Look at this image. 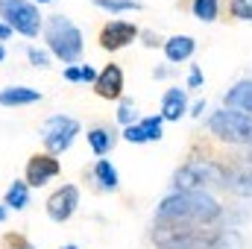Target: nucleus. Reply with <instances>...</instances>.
<instances>
[{"label": "nucleus", "mask_w": 252, "mask_h": 249, "mask_svg": "<svg viewBox=\"0 0 252 249\" xmlns=\"http://www.w3.org/2000/svg\"><path fill=\"white\" fill-rule=\"evenodd\" d=\"M223 217V205L205 190H170L153 223H185V226H214Z\"/></svg>", "instance_id": "1"}, {"label": "nucleus", "mask_w": 252, "mask_h": 249, "mask_svg": "<svg viewBox=\"0 0 252 249\" xmlns=\"http://www.w3.org/2000/svg\"><path fill=\"white\" fill-rule=\"evenodd\" d=\"M41 35H44L47 53L53 59H59L64 64L79 62L82 47H85V38H82V30L70 18H64V15H47L44 18V27H41Z\"/></svg>", "instance_id": "2"}, {"label": "nucleus", "mask_w": 252, "mask_h": 249, "mask_svg": "<svg viewBox=\"0 0 252 249\" xmlns=\"http://www.w3.org/2000/svg\"><path fill=\"white\" fill-rule=\"evenodd\" d=\"M229 185V167L217 158H188L173 173V190H211Z\"/></svg>", "instance_id": "3"}, {"label": "nucleus", "mask_w": 252, "mask_h": 249, "mask_svg": "<svg viewBox=\"0 0 252 249\" xmlns=\"http://www.w3.org/2000/svg\"><path fill=\"white\" fill-rule=\"evenodd\" d=\"M217 229L185 223H153L156 249H214Z\"/></svg>", "instance_id": "4"}, {"label": "nucleus", "mask_w": 252, "mask_h": 249, "mask_svg": "<svg viewBox=\"0 0 252 249\" xmlns=\"http://www.w3.org/2000/svg\"><path fill=\"white\" fill-rule=\"evenodd\" d=\"M208 132L229 144V147H247L252 150V118L235 109H217L208 118Z\"/></svg>", "instance_id": "5"}, {"label": "nucleus", "mask_w": 252, "mask_h": 249, "mask_svg": "<svg viewBox=\"0 0 252 249\" xmlns=\"http://www.w3.org/2000/svg\"><path fill=\"white\" fill-rule=\"evenodd\" d=\"M0 21L24 38H38L44 27V15L30 0H0Z\"/></svg>", "instance_id": "6"}, {"label": "nucleus", "mask_w": 252, "mask_h": 249, "mask_svg": "<svg viewBox=\"0 0 252 249\" xmlns=\"http://www.w3.org/2000/svg\"><path fill=\"white\" fill-rule=\"evenodd\" d=\"M82 132V126L70 115H53L41 124V141H44V153L50 156H62L64 150H70V144L76 141V135Z\"/></svg>", "instance_id": "7"}, {"label": "nucleus", "mask_w": 252, "mask_h": 249, "mask_svg": "<svg viewBox=\"0 0 252 249\" xmlns=\"http://www.w3.org/2000/svg\"><path fill=\"white\" fill-rule=\"evenodd\" d=\"M138 35H141V30H138L132 21L115 18V21L103 24V30H100V38H97V41H100V47H103V50L118 53V50L129 47L132 41H138Z\"/></svg>", "instance_id": "8"}, {"label": "nucleus", "mask_w": 252, "mask_h": 249, "mask_svg": "<svg viewBox=\"0 0 252 249\" xmlns=\"http://www.w3.org/2000/svg\"><path fill=\"white\" fill-rule=\"evenodd\" d=\"M44 208H47V217H50L53 223H67V220L76 214V208H79V187L76 185H59L50 196H47Z\"/></svg>", "instance_id": "9"}, {"label": "nucleus", "mask_w": 252, "mask_h": 249, "mask_svg": "<svg viewBox=\"0 0 252 249\" xmlns=\"http://www.w3.org/2000/svg\"><path fill=\"white\" fill-rule=\"evenodd\" d=\"M59 173H62V164H59L56 156H50V153H35V156H30V161H27L24 182L30 187H44L47 182H53Z\"/></svg>", "instance_id": "10"}, {"label": "nucleus", "mask_w": 252, "mask_h": 249, "mask_svg": "<svg viewBox=\"0 0 252 249\" xmlns=\"http://www.w3.org/2000/svg\"><path fill=\"white\" fill-rule=\"evenodd\" d=\"M94 94L103 97V100H121L124 97V70H121V64L109 62L103 70H97Z\"/></svg>", "instance_id": "11"}, {"label": "nucleus", "mask_w": 252, "mask_h": 249, "mask_svg": "<svg viewBox=\"0 0 252 249\" xmlns=\"http://www.w3.org/2000/svg\"><path fill=\"white\" fill-rule=\"evenodd\" d=\"M161 135H164V121L158 115L138 118V124L124 129V138L129 144H153V141H161Z\"/></svg>", "instance_id": "12"}, {"label": "nucleus", "mask_w": 252, "mask_h": 249, "mask_svg": "<svg viewBox=\"0 0 252 249\" xmlns=\"http://www.w3.org/2000/svg\"><path fill=\"white\" fill-rule=\"evenodd\" d=\"M185 115H188V94H185V88H167L164 97H161V112H158V118L176 124V121L185 118Z\"/></svg>", "instance_id": "13"}, {"label": "nucleus", "mask_w": 252, "mask_h": 249, "mask_svg": "<svg viewBox=\"0 0 252 249\" xmlns=\"http://www.w3.org/2000/svg\"><path fill=\"white\" fill-rule=\"evenodd\" d=\"M91 182L97 190H103V193H115L118 187H121V176H118V167L109 161V158H97V164L91 167Z\"/></svg>", "instance_id": "14"}, {"label": "nucleus", "mask_w": 252, "mask_h": 249, "mask_svg": "<svg viewBox=\"0 0 252 249\" xmlns=\"http://www.w3.org/2000/svg\"><path fill=\"white\" fill-rule=\"evenodd\" d=\"M35 103H41V91H38V88H27V85H9V88H0V106H6V109L35 106Z\"/></svg>", "instance_id": "15"}, {"label": "nucleus", "mask_w": 252, "mask_h": 249, "mask_svg": "<svg viewBox=\"0 0 252 249\" xmlns=\"http://www.w3.org/2000/svg\"><path fill=\"white\" fill-rule=\"evenodd\" d=\"M161 50H164V59L170 64H179V62H188L196 50V41L190 35H170L161 41Z\"/></svg>", "instance_id": "16"}, {"label": "nucleus", "mask_w": 252, "mask_h": 249, "mask_svg": "<svg viewBox=\"0 0 252 249\" xmlns=\"http://www.w3.org/2000/svg\"><path fill=\"white\" fill-rule=\"evenodd\" d=\"M85 141H88L91 153H94L97 158H103V156H109V153L115 150V144H118V132H115L112 126H91V129L85 132Z\"/></svg>", "instance_id": "17"}, {"label": "nucleus", "mask_w": 252, "mask_h": 249, "mask_svg": "<svg viewBox=\"0 0 252 249\" xmlns=\"http://www.w3.org/2000/svg\"><path fill=\"white\" fill-rule=\"evenodd\" d=\"M223 109H235V112H244L252 118V79H241L226 91Z\"/></svg>", "instance_id": "18"}, {"label": "nucleus", "mask_w": 252, "mask_h": 249, "mask_svg": "<svg viewBox=\"0 0 252 249\" xmlns=\"http://www.w3.org/2000/svg\"><path fill=\"white\" fill-rule=\"evenodd\" d=\"M3 205H6V211H9V208H15V211H24V208L30 205V185H27L24 179H15L12 185L6 187Z\"/></svg>", "instance_id": "19"}, {"label": "nucleus", "mask_w": 252, "mask_h": 249, "mask_svg": "<svg viewBox=\"0 0 252 249\" xmlns=\"http://www.w3.org/2000/svg\"><path fill=\"white\" fill-rule=\"evenodd\" d=\"M229 190H235L238 196H252V170H247L241 161L238 167H229Z\"/></svg>", "instance_id": "20"}, {"label": "nucleus", "mask_w": 252, "mask_h": 249, "mask_svg": "<svg viewBox=\"0 0 252 249\" xmlns=\"http://www.w3.org/2000/svg\"><path fill=\"white\" fill-rule=\"evenodd\" d=\"M190 15L202 24H214L220 18V0H190Z\"/></svg>", "instance_id": "21"}, {"label": "nucleus", "mask_w": 252, "mask_h": 249, "mask_svg": "<svg viewBox=\"0 0 252 249\" xmlns=\"http://www.w3.org/2000/svg\"><path fill=\"white\" fill-rule=\"evenodd\" d=\"M94 6L109 12V15H126V12H141L144 9L141 0H94Z\"/></svg>", "instance_id": "22"}, {"label": "nucleus", "mask_w": 252, "mask_h": 249, "mask_svg": "<svg viewBox=\"0 0 252 249\" xmlns=\"http://www.w3.org/2000/svg\"><path fill=\"white\" fill-rule=\"evenodd\" d=\"M64 79L67 82H91L94 85V79H97V70L91 67V64H67L64 67Z\"/></svg>", "instance_id": "23"}, {"label": "nucleus", "mask_w": 252, "mask_h": 249, "mask_svg": "<svg viewBox=\"0 0 252 249\" xmlns=\"http://www.w3.org/2000/svg\"><path fill=\"white\" fill-rule=\"evenodd\" d=\"M115 118H118V124L124 126H132V124H138V109H135V103L129 100V97H121L118 100V112H115Z\"/></svg>", "instance_id": "24"}, {"label": "nucleus", "mask_w": 252, "mask_h": 249, "mask_svg": "<svg viewBox=\"0 0 252 249\" xmlns=\"http://www.w3.org/2000/svg\"><path fill=\"white\" fill-rule=\"evenodd\" d=\"M214 249H244V238L235 229H217Z\"/></svg>", "instance_id": "25"}, {"label": "nucleus", "mask_w": 252, "mask_h": 249, "mask_svg": "<svg viewBox=\"0 0 252 249\" xmlns=\"http://www.w3.org/2000/svg\"><path fill=\"white\" fill-rule=\"evenodd\" d=\"M27 59L32 67H41V70H47L50 62H53V56L47 53V47H27Z\"/></svg>", "instance_id": "26"}, {"label": "nucleus", "mask_w": 252, "mask_h": 249, "mask_svg": "<svg viewBox=\"0 0 252 249\" xmlns=\"http://www.w3.org/2000/svg\"><path fill=\"white\" fill-rule=\"evenodd\" d=\"M229 12L238 21H252V0H229Z\"/></svg>", "instance_id": "27"}, {"label": "nucleus", "mask_w": 252, "mask_h": 249, "mask_svg": "<svg viewBox=\"0 0 252 249\" xmlns=\"http://www.w3.org/2000/svg\"><path fill=\"white\" fill-rule=\"evenodd\" d=\"M202 85H205L202 67H199V64H190V70H188V88H202Z\"/></svg>", "instance_id": "28"}, {"label": "nucleus", "mask_w": 252, "mask_h": 249, "mask_svg": "<svg viewBox=\"0 0 252 249\" xmlns=\"http://www.w3.org/2000/svg\"><path fill=\"white\" fill-rule=\"evenodd\" d=\"M138 38L144 41V47H161V38H158V32H153V30H141Z\"/></svg>", "instance_id": "29"}, {"label": "nucleus", "mask_w": 252, "mask_h": 249, "mask_svg": "<svg viewBox=\"0 0 252 249\" xmlns=\"http://www.w3.org/2000/svg\"><path fill=\"white\" fill-rule=\"evenodd\" d=\"M208 106H205V100H196L193 106H188V115L190 118H202V112H205Z\"/></svg>", "instance_id": "30"}, {"label": "nucleus", "mask_w": 252, "mask_h": 249, "mask_svg": "<svg viewBox=\"0 0 252 249\" xmlns=\"http://www.w3.org/2000/svg\"><path fill=\"white\" fill-rule=\"evenodd\" d=\"M170 70H173L170 64H158V67L153 70V76H156V79H167V76H170Z\"/></svg>", "instance_id": "31"}, {"label": "nucleus", "mask_w": 252, "mask_h": 249, "mask_svg": "<svg viewBox=\"0 0 252 249\" xmlns=\"http://www.w3.org/2000/svg\"><path fill=\"white\" fill-rule=\"evenodd\" d=\"M9 35H12V30H9V27L0 21V44H3V41H9Z\"/></svg>", "instance_id": "32"}, {"label": "nucleus", "mask_w": 252, "mask_h": 249, "mask_svg": "<svg viewBox=\"0 0 252 249\" xmlns=\"http://www.w3.org/2000/svg\"><path fill=\"white\" fill-rule=\"evenodd\" d=\"M6 217H9V211H6V205H0V223H3Z\"/></svg>", "instance_id": "33"}, {"label": "nucleus", "mask_w": 252, "mask_h": 249, "mask_svg": "<svg viewBox=\"0 0 252 249\" xmlns=\"http://www.w3.org/2000/svg\"><path fill=\"white\" fill-rule=\"evenodd\" d=\"M30 3H35V6H41V3H56V0H30Z\"/></svg>", "instance_id": "34"}, {"label": "nucleus", "mask_w": 252, "mask_h": 249, "mask_svg": "<svg viewBox=\"0 0 252 249\" xmlns=\"http://www.w3.org/2000/svg\"><path fill=\"white\" fill-rule=\"evenodd\" d=\"M3 59H6V50H3V44H0V62H3Z\"/></svg>", "instance_id": "35"}, {"label": "nucleus", "mask_w": 252, "mask_h": 249, "mask_svg": "<svg viewBox=\"0 0 252 249\" xmlns=\"http://www.w3.org/2000/svg\"><path fill=\"white\" fill-rule=\"evenodd\" d=\"M62 249H79V247H76V244H64Z\"/></svg>", "instance_id": "36"}, {"label": "nucleus", "mask_w": 252, "mask_h": 249, "mask_svg": "<svg viewBox=\"0 0 252 249\" xmlns=\"http://www.w3.org/2000/svg\"><path fill=\"white\" fill-rule=\"evenodd\" d=\"M24 249H35V247H32V244H27V247H24Z\"/></svg>", "instance_id": "37"}]
</instances>
